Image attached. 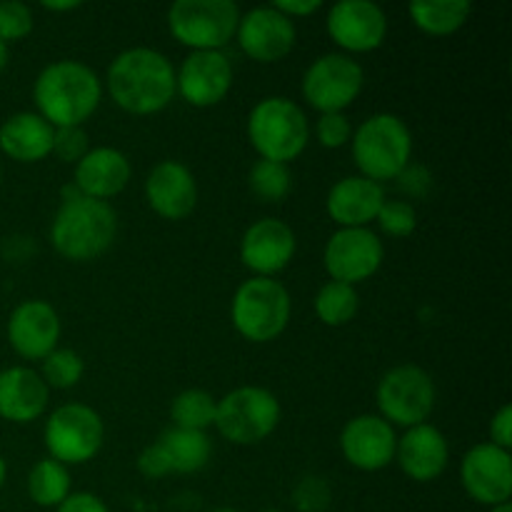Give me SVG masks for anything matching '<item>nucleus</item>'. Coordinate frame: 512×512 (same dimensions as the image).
Segmentation results:
<instances>
[{
  "instance_id": "nucleus-4",
  "label": "nucleus",
  "mask_w": 512,
  "mask_h": 512,
  "mask_svg": "<svg viewBox=\"0 0 512 512\" xmlns=\"http://www.w3.org/2000/svg\"><path fill=\"white\" fill-rule=\"evenodd\" d=\"M413 158V133L395 113H375L353 133V160L363 178L383 185L400 178Z\"/></svg>"
},
{
  "instance_id": "nucleus-26",
  "label": "nucleus",
  "mask_w": 512,
  "mask_h": 512,
  "mask_svg": "<svg viewBox=\"0 0 512 512\" xmlns=\"http://www.w3.org/2000/svg\"><path fill=\"white\" fill-rule=\"evenodd\" d=\"M155 443L168 458L170 473H200L213 458V443H210L208 433H200V430L168 428Z\"/></svg>"
},
{
  "instance_id": "nucleus-23",
  "label": "nucleus",
  "mask_w": 512,
  "mask_h": 512,
  "mask_svg": "<svg viewBox=\"0 0 512 512\" xmlns=\"http://www.w3.org/2000/svg\"><path fill=\"white\" fill-rule=\"evenodd\" d=\"M385 200L383 185L363 175H348L330 188L325 210L340 228H368Z\"/></svg>"
},
{
  "instance_id": "nucleus-47",
  "label": "nucleus",
  "mask_w": 512,
  "mask_h": 512,
  "mask_svg": "<svg viewBox=\"0 0 512 512\" xmlns=\"http://www.w3.org/2000/svg\"><path fill=\"white\" fill-rule=\"evenodd\" d=\"M263 512H283V510H263Z\"/></svg>"
},
{
  "instance_id": "nucleus-22",
  "label": "nucleus",
  "mask_w": 512,
  "mask_h": 512,
  "mask_svg": "<svg viewBox=\"0 0 512 512\" xmlns=\"http://www.w3.org/2000/svg\"><path fill=\"white\" fill-rule=\"evenodd\" d=\"M130 175H133V165H130L128 155L110 145H100V148H90L75 163L73 183L78 185L85 198L108 203L110 198L123 193L125 185L130 183Z\"/></svg>"
},
{
  "instance_id": "nucleus-38",
  "label": "nucleus",
  "mask_w": 512,
  "mask_h": 512,
  "mask_svg": "<svg viewBox=\"0 0 512 512\" xmlns=\"http://www.w3.org/2000/svg\"><path fill=\"white\" fill-rule=\"evenodd\" d=\"M138 470L150 480H160L165 475H170V465L165 453L160 450L158 443H150L148 448H143V453L138 455Z\"/></svg>"
},
{
  "instance_id": "nucleus-27",
  "label": "nucleus",
  "mask_w": 512,
  "mask_h": 512,
  "mask_svg": "<svg viewBox=\"0 0 512 512\" xmlns=\"http://www.w3.org/2000/svg\"><path fill=\"white\" fill-rule=\"evenodd\" d=\"M413 23L428 35H450L468 23L473 5L468 0H418L408 5Z\"/></svg>"
},
{
  "instance_id": "nucleus-6",
  "label": "nucleus",
  "mask_w": 512,
  "mask_h": 512,
  "mask_svg": "<svg viewBox=\"0 0 512 512\" xmlns=\"http://www.w3.org/2000/svg\"><path fill=\"white\" fill-rule=\"evenodd\" d=\"M293 313L288 288L275 278L253 275L245 280L230 303L233 328L250 343H270L285 333Z\"/></svg>"
},
{
  "instance_id": "nucleus-36",
  "label": "nucleus",
  "mask_w": 512,
  "mask_h": 512,
  "mask_svg": "<svg viewBox=\"0 0 512 512\" xmlns=\"http://www.w3.org/2000/svg\"><path fill=\"white\" fill-rule=\"evenodd\" d=\"M293 503L300 512H323L330 505V488L323 478H303L295 485Z\"/></svg>"
},
{
  "instance_id": "nucleus-43",
  "label": "nucleus",
  "mask_w": 512,
  "mask_h": 512,
  "mask_svg": "<svg viewBox=\"0 0 512 512\" xmlns=\"http://www.w3.org/2000/svg\"><path fill=\"white\" fill-rule=\"evenodd\" d=\"M5 65H8V45H5L3 40H0V73H3V70H5Z\"/></svg>"
},
{
  "instance_id": "nucleus-29",
  "label": "nucleus",
  "mask_w": 512,
  "mask_h": 512,
  "mask_svg": "<svg viewBox=\"0 0 512 512\" xmlns=\"http://www.w3.org/2000/svg\"><path fill=\"white\" fill-rule=\"evenodd\" d=\"M215 410H218V398H213L208 390L188 388L175 395L170 405V418H173V428L205 433L215 425Z\"/></svg>"
},
{
  "instance_id": "nucleus-45",
  "label": "nucleus",
  "mask_w": 512,
  "mask_h": 512,
  "mask_svg": "<svg viewBox=\"0 0 512 512\" xmlns=\"http://www.w3.org/2000/svg\"><path fill=\"white\" fill-rule=\"evenodd\" d=\"M490 512H512V505H510V503L495 505V508H490Z\"/></svg>"
},
{
  "instance_id": "nucleus-42",
  "label": "nucleus",
  "mask_w": 512,
  "mask_h": 512,
  "mask_svg": "<svg viewBox=\"0 0 512 512\" xmlns=\"http://www.w3.org/2000/svg\"><path fill=\"white\" fill-rule=\"evenodd\" d=\"M43 8L45 10H53V13H63V10H75V8H80V3L78 0H65V3H50V0H45L43 3Z\"/></svg>"
},
{
  "instance_id": "nucleus-24",
  "label": "nucleus",
  "mask_w": 512,
  "mask_h": 512,
  "mask_svg": "<svg viewBox=\"0 0 512 512\" xmlns=\"http://www.w3.org/2000/svg\"><path fill=\"white\" fill-rule=\"evenodd\" d=\"M50 388L40 373L25 365H13L0 373V418L10 423H33L45 413Z\"/></svg>"
},
{
  "instance_id": "nucleus-40",
  "label": "nucleus",
  "mask_w": 512,
  "mask_h": 512,
  "mask_svg": "<svg viewBox=\"0 0 512 512\" xmlns=\"http://www.w3.org/2000/svg\"><path fill=\"white\" fill-rule=\"evenodd\" d=\"M55 512H110V508L93 493H70Z\"/></svg>"
},
{
  "instance_id": "nucleus-7",
  "label": "nucleus",
  "mask_w": 512,
  "mask_h": 512,
  "mask_svg": "<svg viewBox=\"0 0 512 512\" xmlns=\"http://www.w3.org/2000/svg\"><path fill=\"white\" fill-rule=\"evenodd\" d=\"M280 415L283 408L273 390L243 385L218 400L215 428L233 445H258L275 433Z\"/></svg>"
},
{
  "instance_id": "nucleus-46",
  "label": "nucleus",
  "mask_w": 512,
  "mask_h": 512,
  "mask_svg": "<svg viewBox=\"0 0 512 512\" xmlns=\"http://www.w3.org/2000/svg\"><path fill=\"white\" fill-rule=\"evenodd\" d=\"M210 512H238V510H233V508H215V510H210Z\"/></svg>"
},
{
  "instance_id": "nucleus-20",
  "label": "nucleus",
  "mask_w": 512,
  "mask_h": 512,
  "mask_svg": "<svg viewBox=\"0 0 512 512\" xmlns=\"http://www.w3.org/2000/svg\"><path fill=\"white\" fill-rule=\"evenodd\" d=\"M145 200L165 220H183L198 205V180L180 160H160L145 180Z\"/></svg>"
},
{
  "instance_id": "nucleus-15",
  "label": "nucleus",
  "mask_w": 512,
  "mask_h": 512,
  "mask_svg": "<svg viewBox=\"0 0 512 512\" xmlns=\"http://www.w3.org/2000/svg\"><path fill=\"white\" fill-rule=\"evenodd\" d=\"M175 88L185 103L210 108L233 88V63L223 50H190L175 70Z\"/></svg>"
},
{
  "instance_id": "nucleus-11",
  "label": "nucleus",
  "mask_w": 512,
  "mask_h": 512,
  "mask_svg": "<svg viewBox=\"0 0 512 512\" xmlns=\"http://www.w3.org/2000/svg\"><path fill=\"white\" fill-rule=\"evenodd\" d=\"M365 85V70L353 55L325 53L303 75V98L320 113H343Z\"/></svg>"
},
{
  "instance_id": "nucleus-2",
  "label": "nucleus",
  "mask_w": 512,
  "mask_h": 512,
  "mask_svg": "<svg viewBox=\"0 0 512 512\" xmlns=\"http://www.w3.org/2000/svg\"><path fill=\"white\" fill-rule=\"evenodd\" d=\"M33 100L53 128H80L103 100V80L83 60H55L35 78Z\"/></svg>"
},
{
  "instance_id": "nucleus-16",
  "label": "nucleus",
  "mask_w": 512,
  "mask_h": 512,
  "mask_svg": "<svg viewBox=\"0 0 512 512\" xmlns=\"http://www.w3.org/2000/svg\"><path fill=\"white\" fill-rule=\"evenodd\" d=\"M235 38L248 58L258 63H278L295 48L298 30L295 20L285 18L273 5H258L248 13H240Z\"/></svg>"
},
{
  "instance_id": "nucleus-14",
  "label": "nucleus",
  "mask_w": 512,
  "mask_h": 512,
  "mask_svg": "<svg viewBox=\"0 0 512 512\" xmlns=\"http://www.w3.org/2000/svg\"><path fill=\"white\" fill-rule=\"evenodd\" d=\"M325 28L348 53H370L385 43L388 15L373 0H340L328 10Z\"/></svg>"
},
{
  "instance_id": "nucleus-21",
  "label": "nucleus",
  "mask_w": 512,
  "mask_h": 512,
  "mask_svg": "<svg viewBox=\"0 0 512 512\" xmlns=\"http://www.w3.org/2000/svg\"><path fill=\"white\" fill-rule=\"evenodd\" d=\"M395 460L400 470L415 483H433L448 470L450 445L448 438L440 433L435 425L423 423L405 430L403 438H398Z\"/></svg>"
},
{
  "instance_id": "nucleus-44",
  "label": "nucleus",
  "mask_w": 512,
  "mask_h": 512,
  "mask_svg": "<svg viewBox=\"0 0 512 512\" xmlns=\"http://www.w3.org/2000/svg\"><path fill=\"white\" fill-rule=\"evenodd\" d=\"M5 478H8V465H5L3 455H0V488L5 485Z\"/></svg>"
},
{
  "instance_id": "nucleus-37",
  "label": "nucleus",
  "mask_w": 512,
  "mask_h": 512,
  "mask_svg": "<svg viewBox=\"0 0 512 512\" xmlns=\"http://www.w3.org/2000/svg\"><path fill=\"white\" fill-rule=\"evenodd\" d=\"M88 150V133L83 130V125H80V128H55L53 153L58 155L63 163L75 165Z\"/></svg>"
},
{
  "instance_id": "nucleus-35",
  "label": "nucleus",
  "mask_w": 512,
  "mask_h": 512,
  "mask_svg": "<svg viewBox=\"0 0 512 512\" xmlns=\"http://www.w3.org/2000/svg\"><path fill=\"white\" fill-rule=\"evenodd\" d=\"M315 138L323 148H343L353 138V125L345 113H320L318 123H315Z\"/></svg>"
},
{
  "instance_id": "nucleus-41",
  "label": "nucleus",
  "mask_w": 512,
  "mask_h": 512,
  "mask_svg": "<svg viewBox=\"0 0 512 512\" xmlns=\"http://www.w3.org/2000/svg\"><path fill=\"white\" fill-rule=\"evenodd\" d=\"M270 5H273L278 13H283L285 18H290V20L305 18V15H313L323 8V3H320V0H275V3H270Z\"/></svg>"
},
{
  "instance_id": "nucleus-34",
  "label": "nucleus",
  "mask_w": 512,
  "mask_h": 512,
  "mask_svg": "<svg viewBox=\"0 0 512 512\" xmlns=\"http://www.w3.org/2000/svg\"><path fill=\"white\" fill-rule=\"evenodd\" d=\"M33 33V10L20 0H3L0 3V40L5 45L23 40Z\"/></svg>"
},
{
  "instance_id": "nucleus-18",
  "label": "nucleus",
  "mask_w": 512,
  "mask_h": 512,
  "mask_svg": "<svg viewBox=\"0 0 512 512\" xmlns=\"http://www.w3.org/2000/svg\"><path fill=\"white\" fill-rule=\"evenodd\" d=\"M298 250V238L285 220L260 218L240 238V260L260 278H273L288 268Z\"/></svg>"
},
{
  "instance_id": "nucleus-48",
  "label": "nucleus",
  "mask_w": 512,
  "mask_h": 512,
  "mask_svg": "<svg viewBox=\"0 0 512 512\" xmlns=\"http://www.w3.org/2000/svg\"><path fill=\"white\" fill-rule=\"evenodd\" d=\"M0 175H3V170H0Z\"/></svg>"
},
{
  "instance_id": "nucleus-3",
  "label": "nucleus",
  "mask_w": 512,
  "mask_h": 512,
  "mask_svg": "<svg viewBox=\"0 0 512 512\" xmlns=\"http://www.w3.org/2000/svg\"><path fill=\"white\" fill-rule=\"evenodd\" d=\"M118 235V213L113 205L95 198H75L60 203L50 223V243L58 255L73 263H88L108 253Z\"/></svg>"
},
{
  "instance_id": "nucleus-30",
  "label": "nucleus",
  "mask_w": 512,
  "mask_h": 512,
  "mask_svg": "<svg viewBox=\"0 0 512 512\" xmlns=\"http://www.w3.org/2000/svg\"><path fill=\"white\" fill-rule=\"evenodd\" d=\"M358 308V290L353 285L338 283V280H328L315 295V315L320 318V323L330 325V328L348 325L358 315Z\"/></svg>"
},
{
  "instance_id": "nucleus-5",
  "label": "nucleus",
  "mask_w": 512,
  "mask_h": 512,
  "mask_svg": "<svg viewBox=\"0 0 512 512\" xmlns=\"http://www.w3.org/2000/svg\"><path fill=\"white\" fill-rule=\"evenodd\" d=\"M248 140L263 160L288 165L308 148V115L295 100L285 95H270L258 100L250 110Z\"/></svg>"
},
{
  "instance_id": "nucleus-19",
  "label": "nucleus",
  "mask_w": 512,
  "mask_h": 512,
  "mask_svg": "<svg viewBox=\"0 0 512 512\" xmlns=\"http://www.w3.org/2000/svg\"><path fill=\"white\" fill-rule=\"evenodd\" d=\"M60 315L45 300H23L8 318V343L20 358L43 360L58 348Z\"/></svg>"
},
{
  "instance_id": "nucleus-13",
  "label": "nucleus",
  "mask_w": 512,
  "mask_h": 512,
  "mask_svg": "<svg viewBox=\"0 0 512 512\" xmlns=\"http://www.w3.org/2000/svg\"><path fill=\"white\" fill-rule=\"evenodd\" d=\"M460 483L465 493L480 505L510 503L512 495V458L510 450L493 443H480L463 455L460 463Z\"/></svg>"
},
{
  "instance_id": "nucleus-1",
  "label": "nucleus",
  "mask_w": 512,
  "mask_h": 512,
  "mask_svg": "<svg viewBox=\"0 0 512 512\" xmlns=\"http://www.w3.org/2000/svg\"><path fill=\"white\" fill-rule=\"evenodd\" d=\"M105 85L110 98L133 115L160 113L178 95L175 68L168 55L145 45L115 55Z\"/></svg>"
},
{
  "instance_id": "nucleus-8",
  "label": "nucleus",
  "mask_w": 512,
  "mask_h": 512,
  "mask_svg": "<svg viewBox=\"0 0 512 512\" xmlns=\"http://www.w3.org/2000/svg\"><path fill=\"white\" fill-rule=\"evenodd\" d=\"M375 398H378L380 418L388 420L393 428L400 425L408 430L428 423L435 410V400H438V388L428 370L413 363H403L390 368L380 378Z\"/></svg>"
},
{
  "instance_id": "nucleus-28",
  "label": "nucleus",
  "mask_w": 512,
  "mask_h": 512,
  "mask_svg": "<svg viewBox=\"0 0 512 512\" xmlns=\"http://www.w3.org/2000/svg\"><path fill=\"white\" fill-rule=\"evenodd\" d=\"M73 493L70 470L53 458H43L28 475V495L40 508H58Z\"/></svg>"
},
{
  "instance_id": "nucleus-33",
  "label": "nucleus",
  "mask_w": 512,
  "mask_h": 512,
  "mask_svg": "<svg viewBox=\"0 0 512 512\" xmlns=\"http://www.w3.org/2000/svg\"><path fill=\"white\" fill-rule=\"evenodd\" d=\"M378 225L390 238H408L418 228V213L405 200H385L378 213Z\"/></svg>"
},
{
  "instance_id": "nucleus-12",
  "label": "nucleus",
  "mask_w": 512,
  "mask_h": 512,
  "mask_svg": "<svg viewBox=\"0 0 512 512\" xmlns=\"http://www.w3.org/2000/svg\"><path fill=\"white\" fill-rule=\"evenodd\" d=\"M385 260V245L370 228H340L328 238L323 265L330 280L358 285L373 278Z\"/></svg>"
},
{
  "instance_id": "nucleus-25",
  "label": "nucleus",
  "mask_w": 512,
  "mask_h": 512,
  "mask_svg": "<svg viewBox=\"0 0 512 512\" xmlns=\"http://www.w3.org/2000/svg\"><path fill=\"white\" fill-rule=\"evenodd\" d=\"M55 128L33 110H20L0 125V150L18 163H38L53 153Z\"/></svg>"
},
{
  "instance_id": "nucleus-9",
  "label": "nucleus",
  "mask_w": 512,
  "mask_h": 512,
  "mask_svg": "<svg viewBox=\"0 0 512 512\" xmlns=\"http://www.w3.org/2000/svg\"><path fill=\"white\" fill-rule=\"evenodd\" d=\"M240 8L233 0H175L168 28L190 50H223L235 38Z\"/></svg>"
},
{
  "instance_id": "nucleus-32",
  "label": "nucleus",
  "mask_w": 512,
  "mask_h": 512,
  "mask_svg": "<svg viewBox=\"0 0 512 512\" xmlns=\"http://www.w3.org/2000/svg\"><path fill=\"white\" fill-rule=\"evenodd\" d=\"M85 373V360L80 358V353L70 348H55L53 353L43 358V373L40 378L45 380L48 388L55 390H68L83 380Z\"/></svg>"
},
{
  "instance_id": "nucleus-31",
  "label": "nucleus",
  "mask_w": 512,
  "mask_h": 512,
  "mask_svg": "<svg viewBox=\"0 0 512 512\" xmlns=\"http://www.w3.org/2000/svg\"><path fill=\"white\" fill-rule=\"evenodd\" d=\"M248 185L255 198L263 203H280L293 188V175L285 163L258 158L248 173Z\"/></svg>"
},
{
  "instance_id": "nucleus-39",
  "label": "nucleus",
  "mask_w": 512,
  "mask_h": 512,
  "mask_svg": "<svg viewBox=\"0 0 512 512\" xmlns=\"http://www.w3.org/2000/svg\"><path fill=\"white\" fill-rule=\"evenodd\" d=\"M490 443L503 450L512 448V408L508 403L490 420Z\"/></svg>"
},
{
  "instance_id": "nucleus-10",
  "label": "nucleus",
  "mask_w": 512,
  "mask_h": 512,
  "mask_svg": "<svg viewBox=\"0 0 512 512\" xmlns=\"http://www.w3.org/2000/svg\"><path fill=\"white\" fill-rule=\"evenodd\" d=\"M50 458L68 465H83L100 453L105 425L98 410L85 403H65L48 415L43 428Z\"/></svg>"
},
{
  "instance_id": "nucleus-17",
  "label": "nucleus",
  "mask_w": 512,
  "mask_h": 512,
  "mask_svg": "<svg viewBox=\"0 0 512 512\" xmlns=\"http://www.w3.org/2000/svg\"><path fill=\"white\" fill-rule=\"evenodd\" d=\"M398 433L380 415L363 413L348 420L340 433V450L353 468L378 473L395 460Z\"/></svg>"
}]
</instances>
